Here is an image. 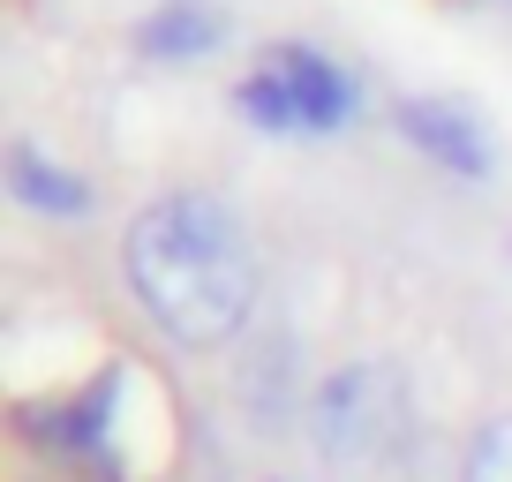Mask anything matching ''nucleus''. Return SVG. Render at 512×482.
I'll use <instances>...</instances> for the list:
<instances>
[{
    "label": "nucleus",
    "mask_w": 512,
    "mask_h": 482,
    "mask_svg": "<svg viewBox=\"0 0 512 482\" xmlns=\"http://www.w3.org/2000/svg\"><path fill=\"white\" fill-rule=\"evenodd\" d=\"M226 46V8L219 0H166L136 23V53L144 61H204Z\"/></svg>",
    "instance_id": "6"
},
{
    "label": "nucleus",
    "mask_w": 512,
    "mask_h": 482,
    "mask_svg": "<svg viewBox=\"0 0 512 482\" xmlns=\"http://www.w3.org/2000/svg\"><path fill=\"white\" fill-rule=\"evenodd\" d=\"M309 430L317 452L332 467H392L415 437V400H407V377L392 362H347L317 385L309 400Z\"/></svg>",
    "instance_id": "3"
},
{
    "label": "nucleus",
    "mask_w": 512,
    "mask_h": 482,
    "mask_svg": "<svg viewBox=\"0 0 512 482\" xmlns=\"http://www.w3.org/2000/svg\"><path fill=\"white\" fill-rule=\"evenodd\" d=\"M400 136L422 151V159H437L445 174H460V181H482L497 166V151H490V136H482V121L460 106V98H400Z\"/></svg>",
    "instance_id": "5"
},
{
    "label": "nucleus",
    "mask_w": 512,
    "mask_h": 482,
    "mask_svg": "<svg viewBox=\"0 0 512 482\" xmlns=\"http://www.w3.org/2000/svg\"><path fill=\"white\" fill-rule=\"evenodd\" d=\"M8 196H16L23 211H46V219H83V211H91V181L53 166L31 136L8 144Z\"/></svg>",
    "instance_id": "7"
},
{
    "label": "nucleus",
    "mask_w": 512,
    "mask_h": 482,
    "mask_svg": "<svg viewBox=\"0 0 512 482\" xmlns=\"http://www.w3.org/2000/svg\"><path fill=\"white\" fill-rule=\"evenodd\" d=\"M121 272L174 347H226L256 309V241L211 189L151 196L121 241Z\"/></svg>",
    "instance_id": "1"
},
{
    "label": "nucleus",
    "mask_w": 512,
    "mask_h": 482,
    "mask_svg": "<svg viewBox=\"0 0 512 482\" xmlns=\"http://www.w3.org/2000/svg\"><path fill=\"white\" fill-rule=\"evenodd\" d=\"M460 482H512V415H490L475 437H467Z\"/></svg>",
    "instance_id": "8"
},
{
    "label": "nucleus",
    "mask_w": 512,
    "mask_h": 482,
    "mask_svg": "<svg viewBox=\"0 0 512 482\" xmlns=\"http://www.w3.org/2000/svg\"><path fill=\"white\" fill-rule=\"evenodd\" d=\"M113 400H121V370H98L83 392L23 407V437H31L38 452H53V460H83V467H98V475H113V452H106Z\"/></svg>",
    "instance_id": "4"
},
{
    "label": "nucleus",
    "mask_w": 512,
    "mask_h": 482,
    "mask_svg": "<svg viewBox=\"0 0 512 482\" xmlns=\"http://www.w3.org/2000/svg\"><path fill=\"white\" fill-rule=\"evenodd\" d=\"M234 106H241V121H256L264 136H339L354 113H362V91H354V76L332 53L279 38V46H264L249 61V76L234 83Z\"/></svg>",
    "instance_id": "2"
}]
</instances>
